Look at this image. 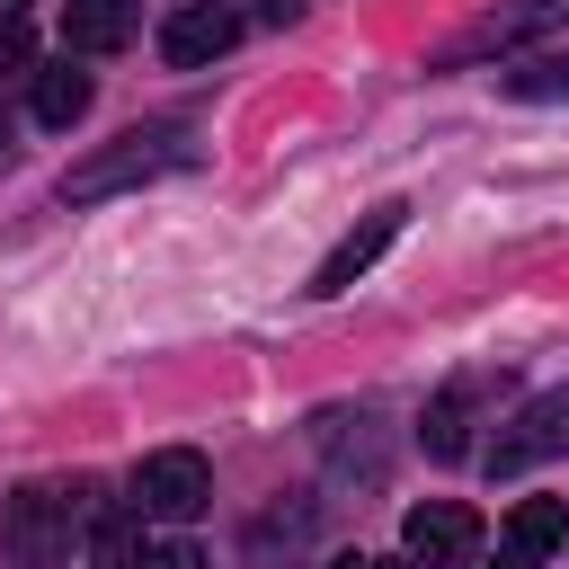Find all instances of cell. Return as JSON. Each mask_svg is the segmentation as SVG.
<instances>
[{"instance_id": "4", "label": "cell", "mask_w": 569, "mask_h": 569, "mask_svg": "<svg viewBox=\"0 0 569 569\" xmlns=\"http://www.w3.org/2000/svg\"><path fill=\"white\" fill-rule=\"evenodd\" d=\"M400 551H409L418 569H471V560H480V516H471L462 498H418V507L400 516Z\"/></svg>"}, {"instance_id": "3", "label": "cell", "mask_w": 569, "mask_h": 569, "mask_svg": "<svg viewBox=\"0 0 569 569\" xmlns=\"http://www.w3.org/2000/svg\"><path fill=\"white\" fill-rule=\"evenodd\" d=\"M133 507L160 516V525L204 516V507H213V462H204L196 445H160V453H142V462H133Z\"/></svg>"}, {"instance_id": "5", "label": "cell", "mask_w": 569, "mask_h": 569, "mask_svg": "<svg viewBox=\"0 0 569 569\" xmlns=\"http://www.w3.org/2000/svg\"><path fill=\"white\" fill-rule=\"evenodd\" d=\"M551 453H569V382H560V391H533V400L507 418V436L489 445V471L507 480V471H525V462H551Z\"/></svg>"}, {"instance_id": "17", "label": "cell", "mask_w": 569, "mask_h": 569, "mask_svg": "<svg viewBox=\"0 0 569 569\" xmlns=\"http://www.w3.org/2000/svg\"><path fill=\"white\" fill-rule=\"evenodd\" d=\"M329 569H365V551H347V560H329Z\"/></svg>"}, {"instance_id": "12", "label": "cell", "mask_w": 569, "mask_h": 569, "mask_svg": "<svg viewBox=\"0 0 569 569\" xmlns=\"http://www.w3.org/2000/svg\"><path fill=\"white\" fill-rule=\"evenodd\" d=\"M418 445H427V462H462L471 453V400L462 391H436L427 418H418Z\"/></svg>"}, {"instance_id": "18", "label": "cell", "mask_w": 569, "mask_h": 569, "mask_svg": "<svg viewBox=\"0 0 569 569\" xmlns=\"http://www.w3.org/2000/svg\"><path fill=\"white\" fill-rule=\"evenodd\" d=\"M365 569H418V560H365Z\"/></svg>"}, {"instance_id": "9", "label": "cell", "mask_w": 569, "mask_h": 569, "mask_svg": "<svg viewBox=\"0 0 569 569\" xmlns=\"http://www.w3.org/2000/svg\"><path fill=\"white\" fill-rule=\"evenodd\" d=\"M62 44L71 53H124L133 44V0H62Z\"/></svg>"}, {"instance_id": "6", "label": "cell", "mask_w": 569, "mask_h": 569, "mask_svg": "<svg viewBox=\"0 0 569 569\" xmlns=\"http://www.w3.org/2000/svg\"><path fill=\"white\" fill-rule=\"evenodd\" d=\"M560 27V0H516V9H480L453 44H436V71H453V62H471V53H507V44H533V36H551Z\"/></svg>"}, {"instance_id": "15", "label": "cell", "mask_w": 569, "mask_h": 569, "mask_svg": "<svg viewBox=\"0 0 569 569\" xmlns=\"http://www.w3.org/2000/svg\"><path fill=\"white\" fill-rule=\"evenodd\" d=\"M142 569H213L196 542H142Z\"/></svg>"}, {"instance_id": "8", "label": "cell", "mask_w": 569, "mask_h": 569, "mask_svg": "<svg viewBox=\"0 0 569 569\" xmlns=\"http://www.w3.org/2000/svg\"><path fill=\"white\" fill-rule=\"evenodd\" d=\"M231 44H240V18H231V9H213V0H187V9L160 27V53H169L178 71H196V62L231 53Z\"/></svg>"}, {"instance_id": "19", "label": "cell", "mask_w": 569, "mask_h": 569, "mask_svg": "<svg viewBox=\"0 0 569 569\" xmlns=\"http://www.w3.org/2000/svg\"><path fill=\"white\" fill-rule=\"evenodd\" d=\"M0 151H9V107H0Z\"/></svg>"}, {"instance_id": "2", "label": "cell", "mask_w": 569, "mask_h": 569, "mask_svg": "<svg viewBox=\"0 0 569 569\" xmlns=\"http://www.w3.org/2000/svg\"><path fill=\"white\" fill-rule=\"evenodd\" d=\"M71 489H44V480H18L0 498V542H9V569H62L71 560Z\"/></svg>"}, {"instance_id": "7", "label": "cell", "mask_w": 569, "mask_h": 569, "mask_svg": "<svg viewBox=\"0 0 569 569\" xmlns=\"http://www.w3.org/2000/svg\"><path fill=\"white\" fill-rule=\"evenodd\" d=\"M391 240H400V204H373V213H365V222H356V231H347V240L311 267V293H320V302H329V293H347V284H356V276H365Z\"/></svg>"}, {"instance_id": "16", "label": "cell", "mask_w": 569, "mask_h": 569, "mask_svg": "<svg viewBox=\"0 0 569 569\" xmlns=\"http://www.w3.org/2000/svg\"><path fill=\"white\" fill-rule=\"evenodd\" d=\"M302 18V0H267V27H293Z\"/></svg>"}, {"instance_id": "14", "label": "cell", "mask_w": 569, "mask_h": 569, "mask_svg": "<svg viewBox=\"0 0 569 569\" xmlns=\"http://www.w3.org/2000/svg\"><path fill=\"white\" fill-rule=\"evenodd\" d=\"M27 62H36V36L18 9H0V71H27Z\"/></svg>"}, {"instance_id": "13", "label": "cell", "mask_w": 569, "mask_h": 569, "mask_svg": "<svg viewBox=\"0 0 569 569\" xmlns=\"http://www.w3.org/2000/svg\"><path fill=\"white\" fill-rule=\"evenodd\" d=\"M498 98H569V53H542V62H507L498 71Z\"/></svg>"}, {"instance_id": "11", "label": "cell", "mask_w": 569, "mask_h": 569, "mask_svg": "<svg viewBox=\"0 0 569 569\" xmlns=\"http://www.w3.org/2000/svg\"><path fill=\"white\" fill-rule=\"evenodd\" d=\"M80 116H89V71H80V62H44V71H36V124L71 133Z\"/></svg>"}, {"instance_id": "1", "label": "cell", "mask_w": 569, "mask_h": 569, "mask_svg": "<svg viewBox=\"0 0 569 569\" xmlns=\"http://www.w3.org/2000/svg\"><path fill=\"white\" fill-rule=\"evenodd\" d=\"M187 160H196L187 124H133V133H116L107 151H89V160H71V169H62V204L124 196V187H142V178H169V169H187Z\"/></svg>"}, {"instance_id": "10", "label": "cell", "mask_w": 569, "mask_h": 569, "mask_svg": "<svg viewBox=\"0 0 569 569\" xmlns=\"http://www.w3.org/2000/svg\"><path fill=\"white\" fill-rule=\"evenodd\" d=\"M551 551H569V507H560V498H516V516H507V560L525 569V560H551Z\"/></svg>"}]
</instances>
